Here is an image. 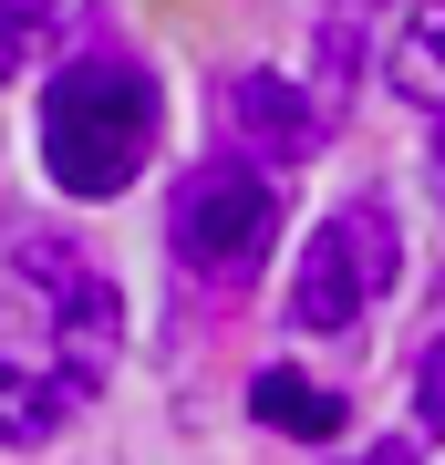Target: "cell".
<instances>
[{
	"mask_svg": "<svg viewBox=\"0 0 445 465\" xmlns=\"http://www.w3.org/2000/svg\"><path fill=\"white\" fill-rule=\"evenodd\" d=\"M156 155V84L125 52H73L42 84V176L63 197H125Z\"/></svg>",
	"mask_w": 445,
	"mask_h": 465,
	"instance_id": "1",
	"label": "cell"
},
{
	"mask_svg": "<svg viewBox=\"0 0 445 465\" xmlns=\"http://www.w3.org/2000/svg\"><path fill=\"white\" fill-rule=\"evenodd\" d=\"M0 280H11V300L42 321V362L63 372V382H83V393H94V382L115 372L125 311H115V280H104V269L73 249V238H52V228H11V238H0Z\"/></svg>",
	"mask_w": 445,
	"mask_h": 465,
	"instance_id": "2",
	"label": "cell"
},
{
	"mask_svg": "<svg viewBox=\"0 0 445 465\" xmlns=\"http://www.w3.org/2000/svg\"><path fill=\"white\" fill-rule=\"evenodd\" d=\"M404 280V228L383 197H352L311 228V249L290 269V331H352L383 290Z\"/></svg>",
	"mask_w": 445,
	"mask_h": 465,
	"instance_id": "3",
	"label": "cell"
},
{
	"mask_svg": "<svg viewBox=\"0 0 445 465\" xmlns=\"http://www.w3.org/2000/svg\"><path fill=\"white\" fill-rule=\"evenodd\" d=\"M269 228H280V186H269V166H248V155H207V166H187L177 197H166V238H177V259L207 269V280H238V269L269 249Z\"/></svg>",
	"mask_w": 445,
	"mask_h": 465,
	"instance_id": "4",
	"label": "cell"
},
{
	"mask_svg": "<svg viewBox=\"0 0 445 465\" xmlns=\"http://www.w3.org/2000/svg\"><path fill=\"white\" fill-rule=\"evenodd\" d=\"M217 114H228V145L248 166H300L331 134V114L300 84H280V73H228V84H217Z\"/></svg>",
	"mask_w": 445,
	"mask_h": 465,
	"instance_id": "5",
	"label": "cell"
},
{
	"mask_svg": "<svg viewBox=\"0 0 445 465\" xmlns=\"http://www.w3.org/2000/svg\"><path fill=\"white\" fill-rule=\"evenodd\" d=\"M83 382H63L52 362H11L0 351V445H52V434L73 424Z\"/></svg>",
	"mask_w": 445,
	"mask_h": 465,
	"instance_id": "6",
	"label": "cell"
},
{
	"mask_svg": "<svg viewBox=\"0 0 445 465\" xmlns=\"http://www.w3.org/2000/svg\"><path fill=\"white\" fill-rule=\"evenodd\" d=\"M383 73H394L404 104H435V114H445V0H414V11H404V32H394V52H383Z\"/></svg>",
	"mask_w": 445,
	"mask_h": 465,
	"instance_id": "7",
	"label": "cell"
},
{
	"mask_svg": "<svg viewBox=\"0 0 445 465\" xmlns=\"http://www.w3.org/2000/svg\"><path fill=\"white\" fill-rule=\"evenodd\" d=\"M248 414L300 434V445H331V434H342V393H321V382H300V372H259L248 382Z\"/></svg>",
	"mask_w": 445,
	"mask_h": 465,
	"instance_id": "8",
	"label": "cell"
},
{
	"mask_svg": "<svg viewBox=\"0 0 445 465\" xmlns=\"http://www.w3.org/2000/svg\"><path fill=\"white\" fill-rule=\"evenodd\" d=\"M42 21H52V0H0V84L42 52Z\"/></svg>",
	"mask_w": 445,
	"mask_h": 465,
	"instance_id": "9",
	"label": "cell"
},
{
	"mask_svg": "<svg viewBox=\"0 0 445 465\" xmlns=\"http://www.w3.org/2000/svg\"><path fill=\"white\" fill-rule=\"evenodd\" d=\"M414 424L445 434V331L425 341V362H414Z\"/></svg>",
	"mask_w": 445,
	"mask_h": 465,
	"instance_id": "10",
	"label": "cell"
},
{
	"mask_svg": "<svg viewBox=\"0 0 445 465\" xmlns=\"http://www.w3.org/2000/svg\"><path fill=\"white\" fill-rule=\"evenodd\" d=\"M363 465H414V445H373V455H363Z\"/></svg>",
	"mask_w": 445,
	"mask_h": 465,
	"instance_id": "11",
	"label": "cell"
},
{
	"mask_svg": "<svg viewBox=\"0 0 445 465\" xmlns=\"http://www.w3.org/2000/svg\"><path fill=\"white\" fill-rule=\"evenodd\" d=\"M435 176H445V114H435Z\"/></svg>",
	"mask_w": 445,
	"mask_h": 465,
	"instance_id": "12",
	"label": "cell"
}]
</instances>
